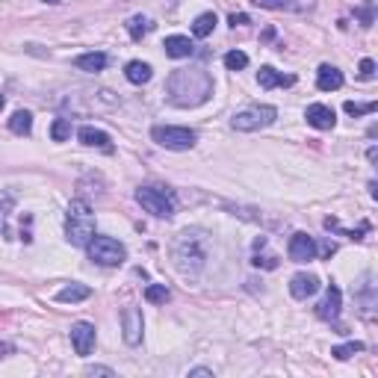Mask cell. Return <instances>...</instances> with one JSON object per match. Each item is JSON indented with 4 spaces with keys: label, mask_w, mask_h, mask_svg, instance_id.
Listing matches in <instances>:
<instances>
[{
    "label": "cell",
    "mask_w": 378,
    "mask_h": 378,
    "mask_svg": "<svg viewBox=\"0 0 378 378\" xmlns=\"http://www.w3.org/2000/svg\"><path fill=\"white\" fill-rule=\"evenodd\" d=\"M9 130L18 134V136H27L33 130V112H27V110L12 112V118H9Z\"/></svg>",
    "instance_id": "21"
},
{
    "label": "cell",
    "mask_w": 378,
    "mask_h": 378,
    "mask_svg": "<svg viewBox=\"0 0 378 378\" xmlns=\"http://www.w3.org/2000/svg\"><path fill=\"white\" fill-rule=\"evenodd\" d=\"M74 65H77L80 71H89V74H94V71H103L110 65V56L107 53H101V51H92V53H80L77 60H74Z\"/></svg>",
    "instance_id": "18"
},
{
    "label": "cell",
    "mask_w": 378,
    "mask_h": 378,
    "mask_svg": "<svg viewBox=\"0 0 378 378\" xmlns=\"http://www.w3.org/2000/svg\"><path fill=\"white\" fill-rule=\"evenodd\" d=\"M86 254H89L92 263H98V266H121V263L127 260L125 245L118 240H112V236H98V234L86 242Z\"/></svg>",
    "instance_id": "4"
},
{
    "label": "cell",
    "mask_w": 378,
    "mask_h": 378,
    "mask_svg": "<svg viewBox=\"0 0 378 378\" xmlns=\"http://www.w3.org/2000/svg\"><path fill=\"white\" fill-rule=\"evenodd\" d=\"M349 116H373V112L378 110V103L370 101V103H355V101H346V107H343Z\"/></svg>",
    "instance_id": "28"
},
{
    "label": "cell",
    "mask_w": 378,
    "mask_h": 378,
    "mask_svg": "<svg viewBox=\"0 0 378 378\" xmlns=\"http://www.w3.org/2000/svg\"><path fill=\"white\" fill-rule=\"evenodd\" d=\"M148 30H151V21H148L145 15H134V18H127V33H130V39H134V42H139Z\"/></svg>",
    "instance_id": "23"
},
{
    "label": "cell",
    "mask_w": 378,
    "mask_h": 378,
    "mask_svg": "<svg viewBox=\"0 0 378 378\" xmlns=\"http://www.w3.org/2000/svg\"><path fill=\"white\" fill-rule=\"evenodd\" d=\"M361 77L364 80H373L375 77V62L373 60H361Z\"/></svg>",
    "instance_id": "31"
},
{
    "label": "cell",
    "mask_w": 378,
    "mask_h": 378,
    "mask_svg": "<svg viewBox=\"0 0 378 378\" xmlns=\"http://www.w3.org/2000/svg\"><path fill=\"white\" fill-rule=\"evenodd\" d=\"M343 71L334 68V65H319L316 71V89L319 92H337L340 86H343Z\"/></svg>",
    "instance_id": "15"
},
{
    "label": "cell",
    "mask_w": 378,
    "mask_h": 378,
    "mask_svg": "<svg viewBox=\"0 0 378 378\" xmlns=\"http://www.w3.org/2000/svg\"><path fill=\"white\" fill-rule=\"evenodd\" d=\"M45 3H51V6H53V3H60V0H45Z\"/></svg>",
    "instance_id": "37"
},
{
    "label": "cell",
    "mask_w": 378,
    "mask_h": 378,
    "mask_svg": "<svg viewBox=\"0 0 378 378\" xmlns=\"http://www.w3.org/2000/svg\"><path fill=\"white\" fill-rule=\"evenodd\" d=\"M145 299L151 301V305H166V301L172 299V292H168L163 284H151V287L145 290Z\"/></svg>",
    "instance_id": "24"
},
{
    "label": "cell",
    "mask_w": 378,
    "mask_h": 378,
    "mask_svg": "<svg viewBox=\"0 0 378 378\" xmlns=\"http://www.w3.org/2000/svg\"><path fill=\"white\" fill-rule=\"evenodd\" d=\"M254 266H263V269H275L278 266V257H275V254H263V257H260V254H254Z\"/></svg>",
    "instance_id": "29"
},
{
    "label": "cell",
    "mask_w": 378,
    "mask_h": 378,
    "mask_svg": "<svg viewBox=\"0 0 378 378\" xmlns=\"http://www.w3.org/2000/svg\"><path fill=\"white\" fill-rule=\"evenodd\" d=\"M228 24H231V27H245V24H251V18L245 15V12H234V15L228 18Z\"/></svg>",
    "instance_id": "33"
},
{
    "label": "cell",
    "mask_w": 378,
    "mask_h": 378,
    "mask_svg": "<svg viewBox=\"0 0 378 378\" xmlns=\"http://www.w3.org/2000/svg\"><path fill=\"white\" fill-rule=\"evenodd\" d=\"M142 331H145V319H142L139 307H125L121 310V337L127 346H139L142 343Z\"/></svg>",
    "instance_id": "8"
},
{
    "label": "cell",
    "mask_w": 378,
    "mask_h": 378,
    "mask_svg": "<svg viewBox=\"0 0 378 378\" xmlns=\"http://www.w3.org/2000/svg\"><path fill=\"white\" fill-rule=\"evenodd\" d=\"M94 340H98V334H94L92 323H74L71 325V346H74V352H77V355L86 357L94 349Z\"/></svg>",
    "instance_id": "10"
},
{
    "label": "cell",
    "mask_w": 378,
    "mask_h": 378,
    "mask_svg": "<svg viewBox=\"0 0 378 378\" xmlns=\"http://www.w3.org/2000/svg\"><path fill=\"white\" fill-rule=\"evenodd\" d=\"M94 236V213L83 198H74L65 213V240L77 249H86V242Z\"/></svg>",
    "instance_id": "3"
},
{
    "label": "cell",
    "mask_w": 378,
    "mask_h": 378,
    "mask_svg": "<svg viewBox=\"0 0 378 378\" xmlns=\"http://www.w3.org/2000/svg\"><path fill=\"white\" fill-rule=\"evenodd\" d=\"M213 30H216V12H201L192 21V36H195V39H207Z\"/></svg>",
    "instance_id": "22"
},
{
    "label": "cell",
    "mask_w": 378,
    "mask_h": 378,
    "mask_svg": "<svg viewBox=\"0 0 378 378\" xmlns=\"http://www.w3.org/2000/svg\"><path fill=\"white\" fill-rule=\"evenodd\" d=\"M357 352H364V343H357V340H355V343H346V346H334V349H331V355H334L337 361H349V357L357 355Z\"/></svg>",
    "instance_id": "27"
},
{
    "label": "cell",
    "mask_w": 378,
    "mask_h": 378,
    "mask_svg": "<svg viewBox=\"0 0 378 378\" xmlns=\"http://www.w3.org/2000/svg\"><path fill=\"white\" fill-rule=\"evenodd\" d=\"M357 15H361L364 27H370V24H373V3H364L361 9H357Z\"/></svg>",
    "instance_id": "34"
},
{
    "label": "cell",
    "mask_w": 378,
    "mask_h": 378,
    "mask_svg": "<svg viewBox=\"0 0 378 378\" xmlns=\"http://www.w3.org/2000/svg\"><path fill=\"white\" fill-rule=\"evenodd\" d=\"M3 103H6V101H3V94H0V110H3Z\"/></svg>",
    "instance_id": "38"
},
{
    "label": "cell",
    "mask_w": 378,
    "mask_h": 378,
    "mask_svg": "<svg viewBox=\"0 0 378 378\" xmlns=\"http://www.w3.org/2000/svg\"><path fill=\"white\" fill-rule=\"evenodd\" d=\"M86 299H92V290L86 284H68V287L56 292V301H62V305H77V301H86Z\"/></svg>",
    "instance_id": "19"
},
{
    "label": "cell",
    "mask_w": 378,
    "mask_h": 378,
    "mask_svg": "<svg viewBox=\"0 0 378 378\" xmlns=\"http://www.w3.org/2000/svg\"><path fill=\"white\" fill-rule=\"evenodd\" d=\"M71 136V118H56L51 125V139L53 142H65Z\"/></svg>",
    "instance_id": "25"
},
{
    "label": "cell",
    "mask_w": 378,
    "mask_h": 378,
    "mask_svg": "<svg viewBox=\"0 0 378 378\" xmlns=\"http://www.w3.org/2000/svg\"><path fill=\"white\" fill-rule=\"evenodd\" d=\"M15 352V346L12 343H0V361H3V357H9Z\"/></svg>",
    "instance_id": "36"
},
{
    "label": "cell",
    "mask_w": 378,
    "mask_h": 378,
    "mask_svg": "<svg viewBox=\"0 0 378 378\" xmlns=\"http://www.w3.org/2000/svg\"><path fill=\"white\" fill-rule=\"evenodd\" d=\"M305 118H307V125L316 127V130H331L337 125L334 110L325 107V103H310V107L305 110Z\"/></svg>",
    "instance_id": "12"
},
{
    "label": "cell",
    "mask_w": 378,
    "mask_h": 378,
    "mask_svg": "<svg viewBox=\"0 0 378 378\" xmlns=\"http://www.w3.org/2000/svg\"><path fill=\"white\" fill-rule=\"evenodd\" d=\"M290 260L292 263H307V260H314L316 257V242H314V236H307V234H292L290 236Z\"/></svg>",
    "instance_id": "9"
},
{
    "label": "cell",
    "mask_w": 378,
    "mask_h": 378,
    "mask_svg": "<svg viewBox=\"0 0 378 378\" xmlns=\"http://www.w3.org/2000/svg\"><path fill=\"white\" fill-rule=\"evenodd\" d=\"M213 94V77L204 68H177L166 80V101L172 107L192 110L210 101Z\"/></svg>",
    "instance_id": "1"
},
{
    "label": "cell",
    "mask_w": 378,
    "mask_h": 378,
    "mask_svg": "<svg viewBox=\"0 0 378 378\" xmlns=\"http://www.w3.org/2000/svg\"><path fill=\"white\" fill-rule=\"evenodd\" d=\"M189 378H213V370H207V366H195V370H189Z\"/></svg>",
    "instance_id": "35"
},
{
    "label": "cell",
    "mask_w": 378,
    "mask_h": 378,
    "mask_svg": "<svg viewBox=\"0 0 378 378\" xmlns=\"http://www.w3.org/2000/svg\"><path fill=\"white\" fill-rule=\"evenodd\" d=\"M151 139L157 142L160 148H168V151H189L195 148L198 134L189 127H172V125H157L151 130Z\"/></svg>",
    "instance_id": "7"
},
{
    "label": "cell",
    "mask_w": 378,
    "mask_h": 378,
    "mask_svg": "<svg viewBox=\"0 0 378 378\" xmlns=\"http://www.w3.org/2000/svg\"><path fill=\"white\" fill-rule=\"evenodd\" d=\"M136 201L142 204V210L157 216V219H172L175 216V195L163 186H139Z\"/></svg>",
    "instance_id": "5"
},
{
    "label": "cell",
    "mask_w": 378,
    "mask_h": 378,
    "mask_svg": "<svg viewBox=\"0 0 378 378\" xmlns=\"http://www.w3.org/2000/svg\"><path fill=\"white\" fill-rule=\"evenodd\" d=\"M316 290H319V278H316V275H310V272H299V275H292V278H290V296H292V299H299V301L310 299Z\"/></svg>",
    "instance_id": "13"
},
{
    "label": "cell",
    "mask_w": 378,
    "mask_h": 378,
    "mask_svg": "<svg viewBox=\"0 0 378 378\" xmlns=\"http://www.w3.org/2000/svg\"><path fill=\"white\" fill-rule=\"evenodd\" d=\"M125 77L134 83V86H145V83L154 77V71H151V65L148 62H142V60H134V62H127L125 65Z\"/></svg>",
    "instance_id": "20"
},
{
    "label": "cell",
    "mask_w": 378,
    "mask_h": 378,
    "mask_svg": "<svg viewBox=\"0 0 378 378\" xmlns=\"http://www.w3.org/2000/svg\"><path fill=\"white\" fill-rule=\"evenodd\" d=\"M166 56H172V60H186V56H192L195 45L186 39V36H168L166 39Z\"/></svg>",
    "instance_id": "17"
},
{
    "label": "cell",
    "mask_w": 378,
    "mask_h": 378,
    "mask_svg": "<svg viewBox=\"0 0 378 378\" xmlns=\"http://www.w3.org/2000/svg\"><path fill=\"white\" fill-rule=\"evenodd\" d=\"M275 118H278L275 107H269V103H257V107H249V110L236 112V116L231 118V127L240 130V134H251V130L269 127Z\"/></svg>",
    "instance_id": "6"
},
{
    "label": "cell",
    "mask_w": 378,
    "mask_h": 378,
    "mask_svg": "<svg viewBox=\"0 0 378 378\" xmlns=\"http://www.w3.org/2000/svg\"><path fill=\"white\" fill-rule=\"evenodd\" d=\"M245 65H249V56H245L242 51H228V53H225V68H228V71H242Z\"/></svg>",
    "instance_id": "26"
},
{
    "label": "cell",
    "mask_w": 378,
    "mask_h": 378,
    "mask_svg": "<svg viewBox=\"0 0 378 378\" xmlns=\"http://www.w3.org/2000/svg\"><path fill=\"white\" fill-rule=\"evenodd\" d=\"M251 3L263 9H284V6H290V0H251Z\"/></svg>",
    "instance_id": "30"
},
{
    "label": "cell",
    "mask_w": 378,
    "mask_h": 378,
    "mask_svg": "<svg viewBox=\"0 0 378 378\" xmlns=\"http://www.w3.org/2000/svg\"><path fill=\"white\" fill-rule=\"evenodd\" d=\"M340 307H343V292H340L334 284H328L323 301L316 305V316L325 319V323H334V319L340 316Z\"/></svg>",
    "instance_id": "11"
},
{
    "label": "cell",
    "mask_w": 378,
    "mask_h": 378,
    "mask_svg": "<svg viewBox=\"0 0 378 378\" xmlns=\"http://www.w3.org/2000/svg\"><path fill=\"white\" fill-rule=\"evenodd\" d=\"M86 375H107V378H116V370H110V366H86Z\"/></svg>",
    "instance_id": "32"
},
{
    "label": "cell",
    "mask_w": 378,
    "mask_h": 378,
    "mask_svg": "<svg viewBox=\"0 0 378 378\" xmlns=\"http://www.w3.org/2000/svg\"><path fill=\"white\" fill-rule=\"evenodd\" d=\"M77 139L83 142L86 148H101V151H107V154H112V139H110V134H103V130H98V127H80L77 130Z\"/></svg>",
    "instance_id": "14"
},
{
    "label": "cell",
    "mask_w": 378,
    "mask_h": 378,
    "mask_svg": "<svg viewBox=\"0 0 378 378\" xmlns=\"http://www.w3.org/2000/svg\"><path fill=\"white\" fill-rule=\"evenodd\" d=\"M207 257H210V234L201 228H186L175 236L172 245V260L175 266L184 272V275L195 278L198 272L207 266Z\"/></svg>",
    "instance_id": "2"
},
{
    "label": "cell",
    "mask_w": 378,
    "mask_h": 378,
    "mask_svg": "<svg viewBox=\"0 0 378 378\" xmlns=\"http://www.w3.org/2000/svg\"><path fill=\"white\" fill-rule=\"evenodd\" d=\"M257 80H260L263 89H278V86H292V83H296L292 74H281V71L272 68V65H263L257 71Z\"/></svg>",
    "instance_id": "16"
}]
</instances>
